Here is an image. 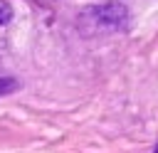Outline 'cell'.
Returning <instances> with one entry per match:
<instances>
[{"label":"cell","instance_id":"cell-1","mask_svg":"<svg viewBox=\"0 0 158 153\" xmlns=\"http://www.w3.org/2000/svg\"><path fill=\"white\" fill-rule=\"evenodd\" d=\"M10 20H12V7H10L7 0H0V27L7 25Z\"/></svg>","mask_w":158,"mask_h":153},{"label":"cell","instance_id":"cell-2","mask_svg":"<svg viewBox=\"0 0 158 153\" xmlns=\"http://www.w3.org/2000/svg\"><path fill=\"white\" fill-rule=\"evenodd\" d=\"M15 89H17V81H15V79L0 76V96H2V94H10V91H15Z\"/></svg>","mask_w":158,"mask_h":153},{"label":"cell","instance_id":"cell-3","mask_svg":"<svg viewBox=\"0 0 158 153\" xmlns=\"http://www.w3.org/2000/svg\"><path fill=\"white\" fill-rule=\"evenodd\" d=\"M156 153H158V148H156Z\"/></svg>","mask_w":158,"mask_h":153}]
</instances>
